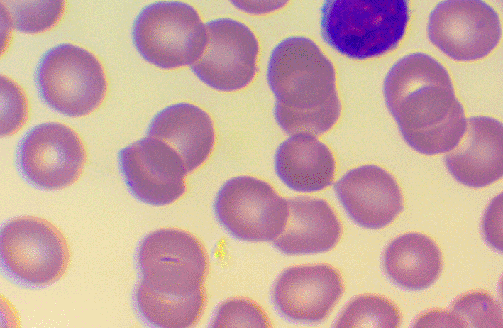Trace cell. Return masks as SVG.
<instances>
[{
	"mask_svg": "<svg viewBox=\"0 0 503 328\" xmlns=\"http://www.w3.org/2000/svg\"><path fill=\"white\" fill-rule=\"evenodd\" d=\"M383 93L402 138L416 152L445 153L463 138L464 108L449 72L430 55L416 52L399 59L385 77Z\"/></svg>",
	"mask_w": 503,
	"mask_h": 328,
	"instance_id": "cell-1",
	"label": "cell"
},
{
	"mask_svg": "<svg viewBox=\"0 0 503 328\" xmlns=\"http://www.w3.org/2000/svg\"><path fill=\"white\" fill-rule=\"evenodd\" d=\"M266 77L275 97V119L287 134L317 136L338 121L341 103L334 65L310 38L291 36L277 43Z\"/></svg>",
	"mask_w": 503,
	"mask_h": 328,
	"instance_id": "cell-2",
	"label": "cell"
},
{
	"mask_svg": "<svg viewBox=\"0 0 503 328\" xmlns=\"http://www.w3.org/2000/svg\"><path fill=\"white\" fill-rule=\"evenodd\" d=\"M409 20V0H324L321 33L338 53L365 60L396 49Z\"/></svg>",
	"mask_w": 503,
	"mask_h": 328,
	"instance_id": "cell-3",
	"label": "cell"
},
{
	"mask_svg": "<svg viewBox=\"0 0 503 328\" xmlns=\"http://www.w3.org/2000/svg\"><path fill=\"white\" fill-rule=\"evenodd\" d=\"M131 35L143 59L162 70L191 66L203 54L208 40L197 10L177 0L145 6L133 23Z\"/></svg>",
	"mask_w": 503,
	"mask_h": 328,
	"instance_id": "cell-4",
	"label": "cell"
},
{
	"mask_svg": "<svg viewBox=\"0 0 503 328\" xmlns=\"http://www.w3.org/2000/svg\"><path fill=\"white\" fill-rule=\"evenodd\" d=\"M36 83L46 104L70 117H82L96 111L108 91L106 72L98 58L68 43L43 54L36 69Z\"/></svg>",
	"mask_w": 503,
	"mask_h": 328,
	"instance_id": "cell-5",
	"label": "cell"
},
{
	"mask_svg": "<svg viewBox=\"0 0 503 328\" xmlns=\"http://www.w3.org/2000/svg\"><path fill=\"white\" fill-rule=\"evenodd\" d=\"M1 256L13 278L27 285L45 286L67 272L71 249L64 233L55 224L40 217L22 216L4 224Z\"/></svg>",
	"mask_w": 503,
	"mask_h": 328,
	"instance_id": "cell-6",
	"label": "cell"
},
{
	"mask_svg": "<svg viewBox=\"0 0 503 328\" xmlns=\"http://www.w3.org/2000/svg\"><path fill=\"white\" fill-rule=\"evenodd\" d=\"M141 279L153 290L184 296L201 289L207 273L206 254L200 241L178 229L148 234L138 251Z\"/></svg>",
	"mask_w": 503,
	"mask_h": 328,
	"instance_id": "cell-7",
	"label": "cell"
},
{
	"mask_svg": "<svg viewBox=\"0 0 503 328\" xmlns=\"http://www.w3.org/2000/svg\"><path fill=\"white\" fill-rule=\"evenodd\" d=\"M214 211L221 225L234 237L247 241L277 238L288 219V201L267 182L241 175L219 189Z\"/></svg>",
	"mask_w": 503,
	"mask_h": 328,
	"instance_id": "cell-8",
	"label": "cell"
},
{
	"mask_svg": "<svg viewBox=\"0 0 503 328\" xmlns=\"http://www.w3.org/2000/svg\"><path fill=\"white\" fill-rule=\"evenodd\" d=\"M430 41L448 58L470 62L490 55L502 36L499 16L484 0H443L431 11Z\"/></svg>",
	"mask_w": 503,
	"mask_h": 328,
	"instance_id": "cell-9",
	"label": "cell"
},
{
	"mask_svg": "<svg viewBox=\"0 0 503 328\" xmlns=\"http://www.w3.org/2000/svg\"><path fill=\"white\" fill-rule=\"evenodd\" d=\"M207 43L190 66L194 75L212 89L232 92L248 87L258 72V40L243 23L219 18L206 23Z\"/></svg>",
	"mask_w": 503,
	"mask_h": 328,
	"instance_id": "cell-10",
	"label": "cell"
},
{
	"mask_svg": "<svg viewBox=\"0 0 503 328\" xmlns=\"http://www.w3.org/2000/svg\"><path fill=\"white\" fill-rule=\"evenodd\" d=\"M18 165L25 178L47 190L67 187L82 175L87 162L84 145L74 130L59 122L40 124L22 139Z\"/></svg>",
	"mask_w": 503,
	"mask_h": 328,
	"instance_id": "cell-11",
	"label": "cell"
},
{
	"mask_svg": "<svg viewBox=\"0 0 503 328\" xmlns=\"http://www.w3.org/2000/svg\"><path fill=\"white\" fill-rule=\"evenodd\" d=\"M118 163L128 190L144 203L168 205L186 192L188 172L182 158L159 138L147 136L124 147Z\"/></svg>",
	"mask_w": 503,
	"mask_h": 328,
	"instance_id": "cell-12",
	"label": "cell"
},
{
	"mask_svg": "<svg viewBox=\"0 0 503 328\" xmlns=\"http://www.w3.org/2000/svg\"><path fill=\"white\" fill-rule=\"evenodd\" d=\"M334 190L348 216L366 229L385 227L404 209L403 195L397 180L376 165L348 170L335 183Z\"/></svg>",
	"mask_w": 503,
	"mask_h": 328,
	"instance_id": "cell-13",
	"label": "cell"
},
{
	"mask_svg": "<svg viewBox=\"0 0 503 328\" xmlns=\"http://www.w3.org/2000/svg\"><path fill=\"white\" fill-rule=\"evenodd\" d=\"M343 282L328 264L294 266L275 282L272 300L285 317L296 322H316L325 319L340 299Z\"/></svg>",
	"mask_w": 503,
	"mask_h": 328,
	"instance_id": "cell-14",
	"label": "cell"
},
{
	"mask_svg": "<svg viewBox=\"0 0 503 328\" xmlns=\"http://www.w3.org/2000/svg\"><path fill=\"white\" fill-rule=\"evenodd\" d=\"M446 166L460 183L473 188L488 186L502 177V124L487 116L467 121L459 143L447 152Z\"/></svg>",
	"mask_w": 503,
	"mask_h": 328,
	"instance_id": "cell-15",
	"label": "cell"
},
{
	"mask_svg": "<svg viewBox=\"0 0 503 328\" xmlns=\"http://www.w3.org/2000/svg\"><path fill=\"white\" fill-rule=\"evenodd\" d=\"M147 136L172 146L182 158L188 173L208 160L216 140L210 114L186 102L174 103L159 111L150 121Z\"/></svg>",
	"mask_w": 503,
	"mask_h": 328,
	"instance_id": "cell-16",
	"label": "cell"
},
{
	"mask_svg": "<svg viewBox=\"0 0 503 328\" xmlns=\"http://www.w3.org/2000/svg\"><path fill=\"white\" fill-rule=\"evenodd\" d=\"M287 224L274 241L288 255L311 254L333 248L341 235V224L329 204L319 198L297 197L287 199Z\"/></svg>",
	"mask_w": 503,
	"mask_h": 328,
	"instance_id": "cell-17",
	"label": "cell"
},
{
	"mask_svg": "<svg viewBox=\"0 0 503 328\" xmlns=\"http://www.w3.org/2000/svg\"><path fill=\"white\" fill-rule=\"evenodd\" d=\"M274 165L280 180L300 192L329 187L336 167L331 149L316 136L306 133L291 135L282 142L275 151Z\"/></svg>",
	"mask_w": 503,
	"mask_h": 328,
	"instance_id": "cell-18",
	"label": "cell"
},
{
	"mask_svg": "<svg viewBox=\"0 0 503 328\" xmlns=\"http://www.w3.org/2000/svg\"><path fill=\"white\" fill-rule=\"evenodd\" d=\"M384 269L397 285L420 290L431 285L439 276L443 260L436 243L419 233L403 234L385 249Z\"/></svg>",
	"mask_w": 503,
	"mask_h": 328,
	"instance_id": "cell-19",
	"label": "cell"
},
{
	"mask_svg": "<svg viewBox=\"0 0 503 328\" xmlns=\"http://www.w3.org/2000/svg\"><path fill=\"white\" fill-rule=\"evenodd\" d=\"M202 289L188 295L165 294L140 280L135 292L136 307L148 323L165 328H186L199 319L205 305Z\"/></svg>",
	"mask_w": 503,
	"mask_h": 328,
	"instance_id": "cell-20",
	"label": "cell"
},
{
	"mask_svg": "<svg viewBox=\"0 0 503 328\" xmlns=\"http://www.w3.org/2000/svg\"><path fill=\"white\" fill-rule=\"evenodd\" d=\"M3 23L7 28L38 34L55 27L65 8V0H1Z\"/></svg>",
	"mask_w": 503,
	"mask_h": 328,
	"instance_id": "cell-21",
	"label": "cell"
},
{
	"mask_svg": "<svg viewBox=\"0 0 503 328\" xmlns=\"http://www.w3.org/2000/svg\"><path fill=\"white\" fill-rule=\"evenodd\" d=\"M399 323V311L390 301L380 296L362 295L346 306L336 327L396 328Z\"/></svg>",
	"mask_w": 503,
	"mask_h": 328,
	"instance_id": "cell-22",
	"label": "cell"
},
{
	"mask_svg": "<svg viewBox=\"0 0 503 328\" xmlns=\"http://www.w3.org/2000/svg\"><path fill=\"white\" fill-rule=\"evenodd\" d=\"M453 327H502V310L488 293L473 292L458 298L449 312Z\"/></svg>",
	"mask_w": 503,
	"mask_h": 328,
	"instance_id": "cell-23",
	"label": "cell"
},
{
	"mask_svg": "<svg viewBox=\"0 0 503 328\" xmlns=\"http://www.w3.org/2000/svg\"><path fill=\"white\" fill-rule=\"evenodd\" d=\"M212 324L216 327H269L263 310L244 298H233L223 302L217 309Z\"/></svg>",
	"mask_w": 503,
	"mask_h": 328,
	"instance_id": "cell-24",
	"label": "cell"
},
{
	"mask_svg": "<svg viewBox=\"0 0 503 328\" xmlns=\"http://www.w3.org/2000/svg\"><path fill=\"white\" fill-rule=\"evenodd\" d=\"M1 133L9 136L18 131L26 121L28 101L22 89L12 80L1 76Z\"/></svg>",
	"mask_w": 503,
	"mask_h": 328,
	"instance_id": "cell-25",
	"label": "cell"
},
{
	"mask_svg": "<svg viewBox=\"0 0 503 328\" xmlns=\"http://www.w3.org/2000/svg\"><path fill=\"white\" fill-rule=\"evenodd\" d=\"M241 11L255 16L272 13L284 8L290 0H228Z\"/></svg>",
	"mask_w": 503,
	"mask_h": 328,
	"instance_id": "cell-26",
	"label": "cell"
}]
</instances>
